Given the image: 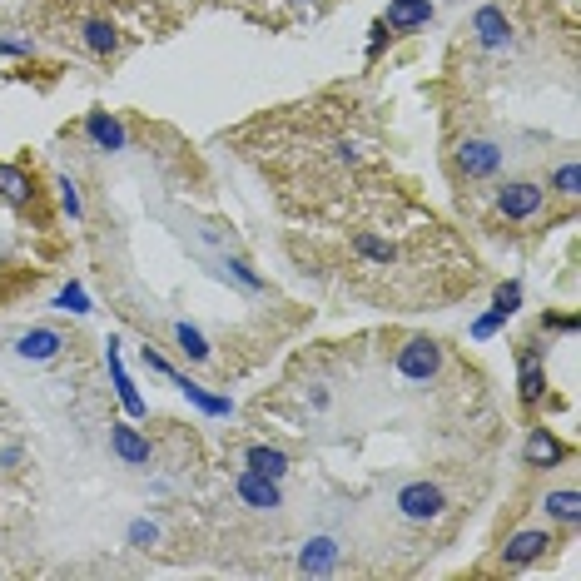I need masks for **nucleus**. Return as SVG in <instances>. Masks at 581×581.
Here are the masks:
<instances>
[{"label": "nucleus", "instance_id": "f257e3e1", "mask_svg": "<svg viewBox=\"0 0 581 581\" xmlns=\"http://www.w3.org/2000/svg\"><path fill=\"white\" fill-rule=\"evenodd\" d=\"M497 209H502V219L527 224V219H537L547 209V184H537V179H507L497 189Z\"/></svg>", "mask_w": 581, "mask_h": 581}, {"label": "nucleus", "instance_id": "9b49d317", "mask_svg": "<svg viewBox=\"0 0 581 581\" xmlns=\"http://www.w3.org/2000/svg\"><path fill=\"white\" fill-rule=\"evenodd\" d=\"M110 447L120 462L130 467H149V437L135 428V423H110Z\"/></svg>", "mask_w": 581, "mask_h": 581}, {"label": "nucleus", "instance_id": "7ed1b4c3", "mask_svg": "<svg viewBox=\"0 0 581 581\" xmlns=\"http://www.w3.org/2000/svg\"><path fill=\"white\" fill-rule=\"evenodd\" d=\"M393 507H398L408 522H437V517L447 512V492H442L437 482H408V487H398Z\"/></svg>", "mask_w": 581, "mask_h": 581}, {"label": "nucleus", "instance_id": "ddd939ff", "mask_svg": "<svg viewBox=\"0 0 581 581\" xmlns=\"http://www.w3.org/2000/svg\"><path fill=\"white\" fill-rule=\"evenodd\" d=\"M557 462H567V442L552 428H532L527 433V467H557Z\"/></svg>", "mask_w": 581, "mask_h": 581}, {"label": "nucleus", "instance_id": "bb28decb", "mask_svg": "<svg viewBox=\"0 0 581 581\" xmlns=\"http://www.w3.org/2000/svg\"><path fill=\"white\" fill-rule=\"evenodd\" d=\"M393 30L383 25V20H373V35H368V60H378V50H383V40H388Z\"/></svg>", "mask_w": 581, "mask_h": 581}, {"label": "nucleus", "instance_id": "2eb2a0df", "mask_svg": "<svg viewBox=\"0 0 581 581\" xmlns=\"http://www.w3.org/2000/svg\"><path fill=\"white\" fill-rule=\"evenodd\" d=\"M105 363H110V378H115V393H120L125 413H130V418H145V403H140L135 383H130V378H125V368H120V343H115V338L105 343Z\"/></svg>", "mask_w": 581, "mask_h": 581}, {"label": "nucleus", "instance_id": "423d86ee", "mask_svg": "<svg viewBox=\"0 0 581 581\" xmlns=\"http://www.w3.org/2000/svg\"><path fill=\"white\" fill-rule=\"evenodd\" d=\"M472 40L482 45V50H507L512 45V20H507V10L502 5H482L477 15H472Z\"/></svg>", "mask_w": 581, "mask_h": 581}, {"label": "nucleus", "instance_id": "cd10ccee", "mask_svg": "<svg viewBox=\"0 0 581 581\" xmlns=\"http://www.w3.org/2000/svg\"><path fill=\"white\" fill-rule=\"evenodd\" d=\"M130 542H135V547H149V542H154V527H149V522H135V527H130Z\"/></svg>", "mask_w": 581, "mask_h": 581}, {"label": "nucleus", "instance_id": "dca6fc26", "mask_svg": "<svg viewBox=\"0 0 581 581\" xmlns=\"http://www.w3.org/2000/svg\"><path fill=\"white\" fill-rule=\"evenodd\" d=\"M244 467H249V472H264V477H274V482H284L289 452H284V447H269V442H254V447L244 452Z\"/></svg>", "mask_w": 581, "mask_h": 581}, {"label": "nucleus", "instance_id": "0eeeda50", "mask_svg": "<svg viewBox=\"0 0 581 581\" xmlns=\"http://www.w3.org/2000/svg\"><path fill=\"white\" fill-rule=\"evenodd\" d=\"M433 0H388V10H383V25L388 30H398V35H418V30H428L433 25Z\"/></svg>", "mask_w": 581, "mask_h": 581}, {"label": "nucleus", "instance_id": "6e6552de", "mask_svg": "<svg viewBox=\"0 0 581 581\" xmlns=\"http://www.w3.org/2000/svg\"><path fill=\"white\" fill-rule=\"evenodd\" d=\"M239 502L244 507H254V512H274V507H284V492H279V482L274 477H264V472H239Z\"/></svg>", "mask_w": 581, "mask_h": 581}, {"label": "nucleus", "instance_id": "4468645a", "mask_svg": "<svg viewBox=\"0 0 581 581\" xmlns=\"http://www.w3.org/2000/svg\"><path fill=\"white\" fill-rule=\"evenodd\" d=\"M353 254H358V259H368L373 269L398 264V244H393V239H383V234H373V229H358V234H353Z\"/></svg>", "mask_w": 581, "mask_h": 581}, {"label": "nucleus", "instance_id": "9d476101", "mask_svg": "<svg viewBox=\"0 0 581 581\" xmlns=\"http://www.w3.org/2000/svg\"><path fill=\"white\" fill-rule=\"evenodd\" d=\"M60 348H65V333L60 328H30V333L15 338V353L25 363H50V358H60Z\"/></svg>", "mask_w": 581, "mask_h": 581}, {"label": "nucleus", "instance_id": "aec40b11", "mask_svg": "<svg viewBox=\"0 0 581 581\" xmlns=\"http://www.w3.org/2000/svg\"><path fill=\"white\" fill-rule=\"evenodd\" d=\"M542 512H547L552 522H562V527H577V522H581V497L572 492V487H562V492H547Z\"/></svg>", "mask_w": 581, "mask_h": 581}, {"label": "nucleus", "instance_id": "5701e85b", "mask_svg": "<svg viewBox=\"0 0 581 581\" xmlns=\"http://www.w3.org/2000/svg\"><path fill=\"white\" fill-rule=\"evenodd\" d=\"M552 189H557L562 199H577V194H581V169H577V159H567V164L552 174Z\"/></svg>", "mask_w": 581, "mask_h": 581}, {"label": "nucleus", "instance_id": "f8f14e48", "mask_svg": "<svg viewBox=\"0 0 581 581\" xmlns=\"http://www.w3.org/2000/svg\"><path fill=\"white\" fill-rule=\"evenodd\" d=\"M85 135H90V145L105 149V154H115V149H125V125L115 120V115H105V110H90L85 115Z\"/></svg>", "mask_w": 581, "mask_h": 581}, {"label": "nucleus", "instance_id": "393cba45", "mask_svg": "<svg viewBox=\"0 0 581 581\" xmlns=\"http://www.w3.org/2000/svg\"><path fill=\"white\" fill-rule=\"evenodd\" d=\"M55 308H65V313H90V303H85V289H80V284H70V289L55 298Z\"/></svg>", "mask_w": 581, "mask_h": 581}, {"label": "nucleus", "instance_id": "c85d7f7f", "mask_svg": "<svg viewBox=\"0 0 581 581\" xmlns=\"http://www.w3.org/2000/svg\"><path fill=\"white\" fill-rule=\"evenodd\" d=\"M0 50H5V55H30V45H25V40H0Z\"/></svg>", "mask_w": 581, "mask_h": 581}, {"label": "nucleus", "instance_id": "f03ea898", "mask_svg": "<svg viewBox=\"0 0 581 581\" xmlns=\"http://www.w3.org/2000/svg\"><path fill=\"white\" fill-rule=\"evenodd\" d=\"M442 373V343L437 338H408V348H398V378L403 383H433Z\"/></svg>", "mask_w": 581, "mask_h": 581}, {"label": "nucleus", "instance_id": "20e7f679", "mask_svg": "<svg viewBox=\"0 0 581 581\" xmlns=\"http://www.w3.org/2000/svg\"><path fill=\"white\" fill-rule=\"evenodd\" d=\"M452 159H457V169H462L467 179H492V174L502 169V145L487 140V135H467Z\"/></svg>", "mask_w": 581, "mask_h": 581}, {"label": "nucleus", "instance_id": "1a4fd4ad", "mask_svg": "<svg viewBox=\"0 0 581 581\" xmlns=\"http://www.w3.org/2000/svg\"><path fill=\"white\" fill-rule=\"evenodd\" d=\"M517 363H522V378H517V398H522V408H537V403L547 398V373H542V358H537V348H532V343H522Z\"/></svg>", "mask_w": 581, "mask_h": 581}, {"label": "nucleus", "instance_id": "412c9836", "mask_svg": "<svg viewBox=\"0 0 581 581\" xmlns=\"http://www.w3.org/2000/svg\"><path fill=\"white\" fill-rule=\"evenodd\" d=\"M174 343H179V353L189 363H209V343H204V333L194 323H174Z\"/></svg>", "mask_w": 581, "mask_h": 581}, {"label": "nucleus", "instance_id": "a211bd4d", "mask_svg": "<svg viewBox=\"0 0 581 581\" xmlns=\"http://www.w3.org/2000/svg\"><path fill=\"white\" fill-rule=\"evenodd\" d=\"M0 199L15 204V209H25L35 199V184H30V174L20 164H0Z\"/></svg>", "mask_w": 581, "mask_h": 581}, {"label": "nucleus", "instance_id": "b1692460", "mask_svg": "<svg viewBox=\"0 0 581 581\" xmlns=\"http://www.w3.org/2000/svg\"><path fill=\"white\" fill-rule=\"evenodd\" d=\"M55 189H60V209H65L70 219H80V189H75V179H70V174H60V179H55Z\"/></svg>", "mask_w": 581, "mask_h": 581}, {"label": "nucleus", "instance_id": "c756f323", "mask_svg": "<svg viewBox=\"0 0 581 581\" xmlns=\"http://www.w3.org/2000/svg\"><path fill=\"white\" fill-rule=\"evenodd\" d=\"M552 328H557V333H577V313H567V318H552Z\"/></svg>", "mask_w": 581, "mask_h": 581}, {"label": "nucleus", "instance_id": "39448f33", "mask_svg": "<svg viewBox=\"0 0 581 581\" xmlns=\"http://www.w3.org/2000/svg\"><path fill=\"white\" fill-rule=\"evenodd\" d=\"M552 547H557V537H552V532H517V537H507V542H502V567H507V572L532 567V562H542Z\"/></svg>", "mask_w": 581, "mask_h": 581}, {"label": "nucleus", "instance_id": "f3484780", "mask_svg": "<svg viewBox=\"0 0 581 581\" xmlns=\"http://www.w3.org/2000/svg\"><path fill=\"white\" fill-rule=\"evenodd\" d=\"M333 562H338V542H333V537H313V542L298 552V572H308V577L333 572Z\"/></svg>", "mask_w": 581, "mask_h": 581}, {"label": "nucleus", "instance_id": "4be33fe9", "mask_svg": "<svg viewBox=\"0 0 581 581\" xmlns=\"http://www.w3.org/2000/svg\"><path fill=\"white\" fill-rule=\"evenodd\" d=\"M517 308H522V284H517V279H507V284L497 289V298H492V313H497V318L507 323V318H512Z\"/></svg>", "mask_w": 581, "mask_h": 581}, {"label": "nucleus", "instance_id": "a878e982", "mask_svg": "<svg viewBox=\"0 0 581 581\" xmlns=\"http://www.w3.org/2000/svg\"><path fill=\"white\" fill-rule=\"evenodd\" d=\"M229 269H234V279H239L244 289H264V279H259V274L244 264V259H229Z\"/></svg>", "mask_w": 581, "mask_h": 581}, {"label": "nucleus", "instance_id": "6ab92c4d", "mask_svg": "<svg viewBox=\"0 0 581 581\" xmlns=\"http://www.w3.org/2000/svg\"><path fill=\"white\" fill-rule=\"evenodd\" d=\"M80 40H85L90 55H115V50H120V35H115L110 20H85V25H80Z\"/></svg>", "mask_w": 581, "mask_h": 581}]
</instances>
